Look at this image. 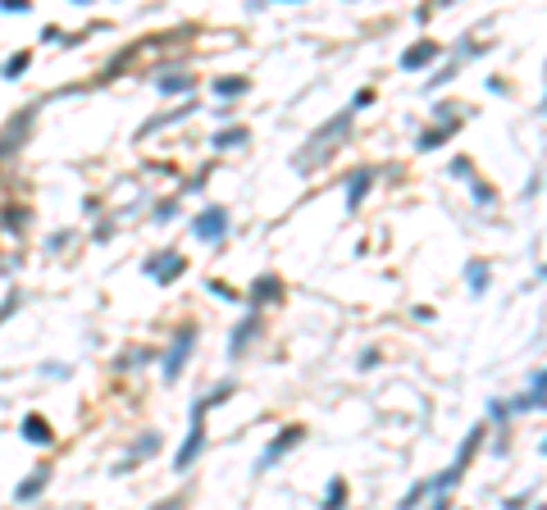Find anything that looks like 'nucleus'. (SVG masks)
I'll return each instance as SVG.
<instances>
[{
	"label": "nucleus",
	"instance_id": "obj_1",
	"mask_svg": "<svg viewBox=\"0 0 547 510\" xmlns=\"http://www.w3.org/2000/svg\"><path fill=\"white\" fill-rule=\"evenodd\" d=\"M351 114H356V109H342V114H333V119L324 123V128L315 132V137H310V146L301 155H296V164H310V160H324L328 151H333V146H338V137H347V128H351Z\"/></svg>",
	"mask_w": 547,
	"mask_h": 510
},
{
	"label": "nucleus",
	"instance_id": "obj_2",
	"mask_svg": "<svg viewBox=\"0 0 547 510\" xmlns=\"http://www.w3.org/2000/svg\"><path fill=\"white\" fill-rule=\"evenodd\" d=\"M192 342H197V328H178L174 347H169V356H164V379H169V383H174L178 374H183L187 356H192Z\"/></svg>",
	"mask_w": 547,
	"mask_h": 510
},
{
	"label": "nucleus",
	"instance_id": "obj_3",
	"mask_svg": "<svg viewBox=\"0 0 547 510\" xmlns=\"http://www.w3.org/2000/svg\"><path fill=\"white\" fill-rule=\"evenodd\" d=\"M224 233H228V210L210 206L206 215L197 219V237H201V242H219V237H224Z\"/></svg>",
	"mask_w": 547,
	"mask_h": 510
},
{
	"label": "nucleus",
	"instance_id": "obj_4",
	"mask_svg": "<svg viewBox=\"0 0 547 510\" xmlns=\"http://www.w3.org/2000/svg\"><path fill=\"white\" fill-rule=\"evenodd\" d=\"M433 60H438V42H415V46H406L402 69H406V73H420V69L433 64Z\"/></svg>",
	"mask_w": 547,
	"mask_h": 510
},
{
	"label": "nucleus",
	"instance_id": "obj_5",
	"mask_svg": "<svg viewBox=\"0 0 547 510\" xmlns=\"http://www.w3.org/2000/svg\"><path fill=\"white\" fill-rule=\"evenodd\" d=\"M301 437H306V428H287V433L278 437V442H269V446H264V456H260V469H269L278 456H287V451H292V446L301 442Z\"/></svg>",
	"mask_w": 547,
	"mask_h": 510
},
{
	"label": "nucleus",
	"instance_id": "obj_6",
	"mask_svg": "<svg viewBox=\"0 0 547 510\" xmlns=\"http://www.w3.org/2000/svg\"><path fill=\"white\" fill-rule=\"evenodd\" d=\"M23 437L28 442H37V446H46V442H55V433H51V424L42 419V415H28L23 419Z\"/></svg>",
	"mask_w": 547,
	"mask_h": 510
},
{
	"label": "nucleus",
	"instance_id": "obj_7",
	"mask_svg": "<svg viewBox=\"0 0 547 510\" xmlns=\"http://www.w3.org/2000/svg\"><path fill=\"white\" fill-rule=\"evenodd\" d=\"M46 478H51V469H37V474H28V478L19 483V492H14V497H19V501H33L37 492L46 488Z\"/></svg>",
	"mask_w": 547,
	"mask_h": 510
},
{
	"label": "nucleus",
	"instance_id": "obj_8",
	"mask_svg": "<svg viewBox=\"0 0 547 510\" xmlns=\"http://www.w3.org/2000/svg\"><path fill=\"white\" fill-rule=\"evenodd\" d=\"M370 183H374V174H370V169H361V174L351 178V192H347V210H356V206H361V201H365V192H370Z\"/></svg>",
	"mask_w": 547,
	"mask_h": 510
},
{
	"label": "nucleus",
	"instance_id": "obj_9",
	"mask_svg": "<svg viewBox=\"0 0 547 510\" xmlns=\"http://www.w3.org/2000/svg\"><path fill=\"white\" fill-rule=\"evenodd\" d=\"M146 269H151L160 282H169V278H178V273H183V260H178V255H169V260H151Z\"/></svg>",
	"mask_w": 547,
	"mask_h": 510
},
{
	"label": "nucleus",
	"instance_id": "obj_10",
	"mask_svg": "<svg viewBox=\"0 0 547 510\" xmlns=\"http://www.w3.org/2000/svg\"><path fill=\"white\" fill-rule=\"evenodd\" d=\"M255 333H260V319H255V315H251V319H246V324H242V328H237V333H233V342H228V351H233V356H237V351H242V347H246V342H251V337H255Z\"/></svg>",
	"mask_w": 547,
	"mask_h": 510
},
{
	"label": "nucleus",
	"instance_id": "obj_11",
	"mask_svg": "<svg viewBox=\"0 0 547 510\" xmlns=\"http://www.w3.org/2000/svg\"><path fill=\"white\" fill-rule=\"evenodd\" d=\"M255 305H264V301H278V278H269V273H264V278H255Z\"/></svg>",
	"mask_w": 547,
	"mask_h": 510
},
{
	"label": "nucleus",
	"instance_id": "obj_12",
	"mask_svg": "<svg viewBox=\"0 0 547 510\" xmlns=\"http://www.w3.org/2000/svg\"><path fill=\"white\" fill-rule=\"evenodd\" d=\"M451 128H456V123H442V128H429V132H420V141H415V146H420V151H433V146H442V137H447Z\"/></svg>",
	"mask_w": 547,
	"mask_h": 510
},
{
	"label": "nucleus",
	"instance_id": "obj_13",
	"mask_svg": "<svg viewBox=\"0 0 547 510\" xmlns=\"http://www.w3.org/2000/svg\"><path fill=\"white\" fill-rule=\"evenodd\" d=\"M242 141H246V128H228V132H219V137H215V146H219V151H233V146H242Z\"/></svg>",
	"mask_w": 547,
	"mask_h": 510
},
{
	"label": "nucleus",
	"instance_id": "obj_14",
	"mask_svg": "<svg viewBox=\"0 0 547 510\" xmlns=\"http://www.w3.org/2000/svg\"><path fill=\"white\" fill-rule=\"evenodd\" d=\"M215 91H219V96H242V91H246V82H242V78H219Z\"/></svg>",
	"mask_w": 547,
	"mask_h": 510
},
{
	"label": "nucleus",
	"instance_id": "obj_15",
	"mask_svg": "<svg viewBox=\"0 0 547 510\" xmlns=\"http://www.w3.org/2000/svg\"><path fill=\"white\" fill-rule=\"evenodd\" d=\"M192 87V78L187 73H169V78H160V91H187Z\"/></svg>",
	"mask_w": 547,
	"mask_h": 510
},
{
	"label": "nucleus",
	"instance_id": "obj_16",
	"mask_svg": "<svg viewBox=\"0 0 547 510\" xmlns=\"http://www.w3.org/2000/svg\"><path fill=\"white\" fill-rule=\"evenodd\" d=\"M342 497H347V483H342V478H333V483H328V492H324V506H342Z\"/></svg>",
	"mask_w": 547,
	"mask_h": 510
},
{
	"label": "nucleus",
	"instance_id": "obj_17",
	"mask_svg": "<svg viewBox=\"0 0 547 510\" xmlns=\"http://www.w3.org/2000/svg\"><path fill=\"white\" fill-rule=\"evenodd\" d=\"M23 69H28V55H14L10 64H5V78H19Z\"/></svg>",
	"mask_w": 547,
	"mask_h": 510
},
{
	"label": "nucleus",
	"instance_id": "obj_18",
	"mask_svg": "<svg viewBox=\"0 0 547 510\" xmlns=\"http://www.w3.org/2000/svg\"><path fill=\"white\" fill-rule=\"evenodd\" d=\"M470 282H474V292H483V282H488V269H483V264H470Z\"/></svg>",
	"mask_w": 547,
	"mask_h": 510
},
{
	"label": "nucleus",
	"instance_id": "obj_19",
	"mask_svg": "<svg viewBox=\"0 0 547 510\" xmlns=\"http://www.w3.org/2000/svg\"><path fill=\"white\" fill-rule=\"evenodd\" d=\"M374 100V91H356V100H351V109H365Z\"/></svg>",
	"mask_w": 547,
	"mask_h": 510
},
{
	"label": "nucleus",
	"instance_id": "obj_20",
	"mask_svg": "<svg viewBox=\"0 0 547 510\" xmlns=\"http://www.w3.org/2000/svg\"><path fill=\"white\" fill-rule=\"evenodd\" d=\"M5 10H19L23 14V10H28V0H5Z\"/></svg>",
	"mask_w": 547,
	"mask_h": 510
},
{
	"label": "nucleus",
	"instance_id": "obj_21",
	"mask_svg": "<svg viewBox=\"0 0 547 510\" xmlns=\"http://www.w3.org/2000/svg\"><path fill=\"white\" fill-rule=\"evenodd\" d=\"M442 5H451V0H442Z\"/></svg>",
	"mask_w": 547,
	"mask_h": 510
}]
</instances>
